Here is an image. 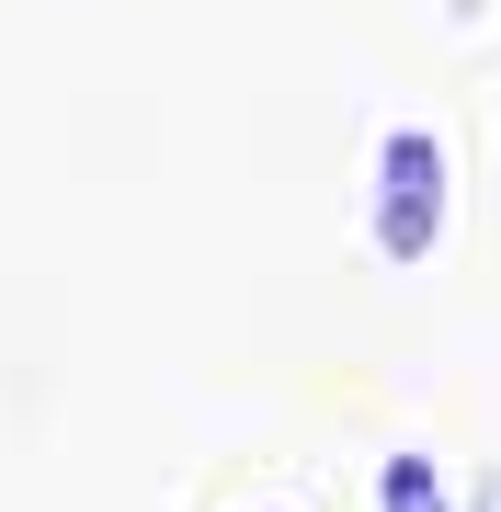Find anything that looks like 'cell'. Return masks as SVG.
Returning <instances> with one entry per match:
<instances>
[{
	"mask_svg": "<svg viewBox=\"0 0 501 512\" xmlns=\"http://www.w3.org/2000/svg\"><path fill=\"white\" fill-rule=\"evenodd\" d=\"M388 512H445V490H433V467H422V456H399V467H388Z\"/></svg>",
	"mask_w": 501,
	"mask_h": 512,
	"instance_id": "obj_2",
	"label": "cell"
},
{
	"mask_svg": "<svg viewBox=\"0 0 501 512\" xmlns=\"http://www.w3.org/2000/svg\"><path fill=\"white\" fill-rule=\"evenodd\" d=\"M433 228H445V160H433V137H388V183H376V239H388L399 262L433 251Z\"/></svg>",
	"mask_w": 501,
	"mask_h": 512,
	"instance_id": "obj_1",
	"label": "cell"
}]
</instances>
